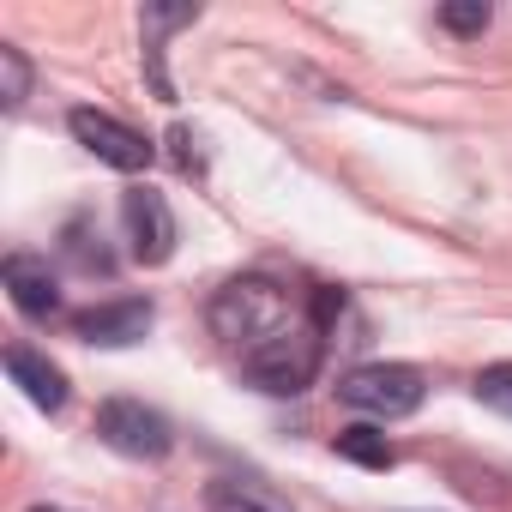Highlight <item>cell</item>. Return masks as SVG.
<instances>
[{
  "mask_svg": "<svg viewBox=\"0 0 512 512\" xmlns=\"http://www.w3.org/2000/svg\"><path fill=\"white\" fill-rule=\"evenodd\" d=\"M211 332L229 344V350H260V344H272L278 332H290L296 326V314H290V296H284V284H272V278H229L217 296H211Z\"/></svg>",
  "mask_w": 512,
  "mask_h": 512,
  "instance_id": "1",
  "label": "cell"
},
{
  "mask_svg": "<svg viewBox=\"0 0 512 512\" xmlns=\"http://www.w3.org/2000/svg\"><path fill=\"white\" fill-rule=\"evenodd\" d=\"M320 356H326V344H320V326L296 320V326H290V332H278L272 344L247 350V356H241V374H247L253 386H260V392H278V398H290V392L314 386V374H320Z\"/></svg>",
  "mask_w": 512,
  "mask_h": 512,
  "instance_id": "2",
  "label": "cell"
},
{
  "mask_svg": "<svg viewBox=\"0 0 512 512\" xmlns=\"http://www.w3.org/2000/svg\"><path fill=\"white\" fill-rule=\"evenodd\" d=\"M422 392H428V380H422V368H410V362H362V368H350V374L338 380V398H344L350 410H362V416H380V422L410 416V410L422 404Z\"/></svg>",
  "mask_w": 512,
  "mask_h": 512,
  "instance_id": "3",
  "label": "cell"
},
{
  "mask_svg": "<svg viewBox=\"0 0 512 512\" xmlns=\"http://www.w3.org/2000/svg\"><path fill=\"white\" fill-rule=\"evenodd\" d=\"M67 127H73V139H79L97 163H109V169H121V175H139V169H151V157H157V145H151L145 133H133L127 121H115V115H103V109H73Z\"/></svg>",
  "mask_w": 512,
  "mask_h": 512,
  "instance_id": "4",
  "label": "cell"
},
{
  "mask_svg": "<svg viewBox=\"0 0 512 512\" xmlns=\"http://www.w3.org/2000/svg\"><path fill=\"white\" fill-rule=\"evenodd\" d=\"M97 440H103L109 452H121V458H163V452L175 446L169 422H163L157 410H145L139 398H109V404L97 410Z\"/></svg>",
  "mask_w": 512,
  "mask_h": 512,
  "instance_id": "5",
  "label": "cell"
},
{
  "mask_svg": "<svg viewBox=\"0 0 512 512\" xmlns=\"http://www.w3.org/2000/svg\"><path fill=\"white\" fill-rule=\"evenodd\" d=\"M121 223H127V241H133V260L139 266H163L169 253H175V211H169L163 193L133 187L121 199Z\"/></svg>",
  "mask_w": 512,
  "mask_h": 512,
  "instance_id": "6",
  "label": "cell"
},
{
  "mask_svg": "<svg viewBox=\"0 0 512 512\" xmlns=\"http://www.w3.org/2000/svg\"><path fill=\"white\" fill-rule=\"evenodd\" d=\"M151 302L145 296H121V302H97V308H85V314H73V332L85 338V344H103V350H127V344H139L145 332H151Z\"/></svg>",
  "mask_w": 512,
  "mask_h": 512,
  "instance_id": "7",
  "label": "cell"
},
{
  "mask_svg": "<svg viewBox=\"0 0 512 512\" xmlns=\"http://www.w3.org/2000/svg\"><path fill=\"white\" fill-rule=\"evenodd\" d=\"M0 284H7V296H13V308L25 320H55L61 314V278L49 272V260H37V253H7Z\"/></svg>",
  "mask_w": 512,
  "mask_h": 512,
  "instance_id": "8",
  "label": "cell"
},
{
  "mask_svg": "<svg viewBox=\"0 0 512 512\" xmlns=\"http://www.w3.org/2000/svg\"><path fill=\"white\" fill-rule=\"evenodd\" d=\"M7 374H13V386H19L37 410L55 416V410L67 404V374H61L49 356H37L31 344H13V350H7Z\"/></svg>",
  "mask_w": 512,
  "mask_h": 512,
  "instance_id": "9",
  "label": "cell"
},
{
  "mask_svg": "<svg viewBox=\"0 0 512 512\" xmlns=\"http://www.w3.org/2000/svg\"><path fill=\"white\" fill-rule=\"evenodd\" d=\"M205 506H211V512H296L290 494H278V488L260 482V476H217V482L205 488Z\"/></svg>",
  "mask_w": 512,
  "mask_h": 512,
  "instance_id": "10",
  "label": "cell"
},
{
  "mask_svg": "<svg viewBox=\"0 0 512 512\" xmlns=\"http://www.w3.org/2000/svg\"><path fill=\"white\" fill-rule=\"evenodd\" d=\"M332 452H338V458H350V464H362V470H392V464H398L392 440H386L380 428H368V422H356V428H338Z\"/></svg>",
  "mask_w": 512,
  "mask_h": 512,
  "instance_id": "11",
  "label": "cell"
},
{
  "mask_svg": "<svg viewBox=\"0 0 512 512\" xmlns=\"http://www.w3.org/2000/svg\"><path fill=\"white\" fill-rule=\"evenodd\" d=\"M0 97H7V109H19L31 97V61L13 43H0Z\"/></svg>",
  "mask_w": 512,
  "mask_h": 512,
  "instance_id": "12",
  "label": "cell"
},
{
  "mask_svg": "<svg viewBox=\"0 0 512 512\" xmlns=\"http://www.w3.org/2000/svg\"><path fill=\"white\" fill-rule=\"evenodd\" d=\"M476 398H482L488 410L512 416V362H494V368H482V374H476Z\"/></svg>",
  "mask_w": 512,
  "mask_h": 512,
  "instance_id": "13",
  "label": "cell"
},
{
  "mask_svg": "<svg viewBox=\"0 0 512 512\" xmlns=\"http://www.w3.org/2000/svg\"><path fill=\"white\" fill-rule=\"evenodd\" d=\"M440 25L452 37H476L488 31V0H452V7H440Z\"/></svg>",
  "mask_w": 512,
  "mask_h": 512,
  "instance_id": "14",
  "label": "cell"
},
{
  "mask_svg": "<svg viewBox=\"0 0 512 512\" xmlns=\"http://www.w3.org/2000/svg\"><path fill=\"white\" fill-rule=\"evenodd\" d=\"M31 512H61V506H31Z\"/></svg>",
  "mask_w": 512,
  "mask_h": 512,
  "instance_id": "15",
  "label": "cell"
}]
</instances>
